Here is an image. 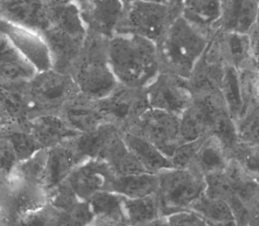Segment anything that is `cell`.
Returning a JSON list of instances; mask_svg holds the SVG:
<instances>
[{
	"mask_svg": "<svg viewBox=\"0 0 259 226\" xmlns=\"http://www.w3.org/2000/svg\"><path fill=\"white\" fill-rule=\"evenodd\" d=\"M111 69L121 85L146 88L161 72L157 44L134 33H116L108 42Z\"/></svg>",
	"mask_w": 259,
	"mask_h": 226,
	"instance_id": "obj_1",
	"label": "cell"
},
{
	"mask_svg": "<svg viewBox=\"0 0 259 226\" xmlns=\"http://www.w3.org/2000/svg\"><path fill=\"white\" fill-rule=\"evenodd\" d=\"M211 39L180 15L157 44L161 71L189 79Z\"/></svg>",
	"mask_w": 259,
	"mask_h": 226,
	"instance_id": "obj_2",
	"label": "cell"
},
{
	"mask_svg": "<svg viewBox=\"0 0 259 226\" xmlns=\"http://www.w3.org/2000/svg\"><path fill=\"white\" fill-rule=\"evenodd\" d=\"M109 39L88 32L81 52L70 74L80 92L100 100L119 86L108 58Z\"/></svg>",
	"mask_w": 259,
	"mask_h": 226,
	"instance_id": "obj_3",
	"label": "cell"
},
{
	"mask_svg": "<svg viewBox=\"0 0 259 226\" xmlns=\"http://www.w3.org/2000/svg\"><path fill=\"white\" fill-rule=\"evenodd\" d=\"M1 19L45 35L77 9L73 0H1Z\"/></svg>",
	"mask_w": 259,
	"mask_h": 226,
	"instance_id": "obj_4",
	"label": "cell"
},
{
	"mask_svg": "<svg viewBox=\"0 0 259 226\" xmlns=\"http://www.w3.org/2000/svg\"><path fill=\"white\" fill-rule=\"evenodd\" d=\"M30 119L59 115L69 100L80 93L72 75L51 69L38 72L28 82Z\"/></svg>",
	"mask_w": 259,
	"mask_h": 226,
	"instance_id": "obj_5",
	"label": "cell"
},
{
	"mask_svg": "<svg viewBox=\"0 0 259 226\" xmlns=\"http://www.w3.org/2000/svg\"><path fill=\"white\" fill-rule=\"evenodd\" d=\"M182 4L138 1L125 4L116 33H134L160 43L169 26L182 15Z\"/></svg>",
	"mask_w": 259,
	"mask_h": 226,
	"instance_id": "obj_6",
	"label": "cell"
},
{
	"mask_svg": "<svg viewBox=\"0 0 259 226\" xmlns=\"http://www.w3.org/2000/svg\"><path fill=\"white\" fill-rule=\"evenodd\" d=\"M157 174L159 186L156 195L162 217L190 210L205 193V178L191 169L172 167Z\"/></svg>",
	"mask_w": 259,
	"mask_h": 226,
	"instance_id": "obj_7",
	"label": "cell"
},
{
	"mask_svg": "<svg viewBox=\"0 0 259 226\" xmlns=\"http://www.w3.org/2000/svg\"><path fill=\"white\" fill-rule=\"evenodd\" d=\"M48 202V192L41 184L15 176L1 178L0 224L20 225L25 216Z\"/></svg>",
	"mask_w": 259,
	"mask_h": 226,
	"instance_id": "obj_8",
	"label": "cell"
},
{
	"mask_svg": "<svg viewBox=\"0 0 259 226\" xmlns=\"http://www.w3.org/2000/svg\"><path fill=\"white\" fill-rule=\"evenodd\" d=\"M230 114L221 89L194 95L193 102L181 115V132L185 142L211 135L219 121Z\"/></svg>",
	"mask_w": 259,
	"mask_h": 226,
	"instance_id": "obj_9",
	"label": "cell"
},
{
	"mask_svg": "<svg viewBox=\"0 0 259 226\" xmlns=\"http://www.w3.org/2000/svg\"><path fill=\"white\" fill-rule=\"evenodd\" d=\"M99 105L106 121L127 131L150 109L146 88L128 87L119 84L113 91L99 100Z\"/></svg>",
	"mask_w": 259,
	"mask_h": 226,
	"instance_id": "obj_10",
	"label": "cell"
},
{
	"mask_svg": "<svg viewBox=\"0 0 259 226\" xmlns=\"http://www.w3.org/2000/svg\"><path fill=\"white\" fill-rule=\"evenodd\" d=\"M145 138L171 158L185 141L181 132V116L150 108L127 130Z\"/></svg>",
	"mask_w": 259,
	"mask_h": 226,
	"instance_id": "obj_11",
	"label": "cell"
},
{
	"mask_svg": "<svg viewBox=\"0 0 259 226\" xmlns=\"http://www.w3.org/2000/svg\"><path fill=\"white\" fill-rule=\"evenodd\" d=\"M150 108L181 116L193 102L189 79L168 72H161L146 88Z\"/></svg>",
	"mask_w": 259,
	"mask_h": 226,
	"instance_id": "obj_12",
	"label": "cell"
},
{
	"mask_svg": "<svg viewBox=\"0 0 259 226\" xmlns=\"http://www.w3.org/2000/svg\"><path fill=\"white\" fill-rule=\"evenodd\" d=\"M227 66L228 63L217 32L189 78L193 95L221 89Z\"/></svg>",
	"mask_w": 259,
	"mask_h": 226,
	"instance_id": "obj_13",
	"label": "cell"
},
{
	"mask_svg": "<svg viewBox=\"0 0 259 226\" xmlns=\"http://www.w3.org/2000/svg\"><path fill=\"white\" fill-rule=\"evenodd\" d=\"M1 34L35 67L37 72L53 69L50 48L41 34L29 28L1 19Z\"/></svg>",
	"mask_w": 259,
	"mask_h": 226,
	"instance_id": "obj_14",
	"label": "cell"
},
{
	"mask_svg": "<svg viewBox=\"0 0 259 226\" xmlns=\"http://www.w3.org/2000/svg\"><path fill=\"white\" fill-rule=\"evenodd\" d=\"M78 7L88 32L108 39L116 34L124 12L122 0H85Z\"/></svg>",
	"mask_w": 259,
	"mask_h": 226,
	"instance_id": "obj_15",
	"label": "cell"
},
{
	"mask_svg": "<svg viewBox=\"0 0 259 226\" xmlns=\"http://www.w3.org/2000/svg\"><path fill=\"white\" fill-rule=\"evenodd\" d=\"M114 175L102 159H90L78 164L65 182L79 199L88 201L99 191H105Z\"/></svg>",
	"mask_w": 259,
	"mask_h": 226,
	"instance_id": "obj_16",
	"label": "cell"
},
{
	"mask_svg": "<svg viewBox=\"0 0 259 226\" xmlns=\"http://www.w3.org/2000/svg\"><path fill=\"white\" fill-rule=\"evenodd\" d=\"M59 116L80 133L90 132L108 122L100 110L99 100L88 97L81 92L65 104Z\"/></svg>",
	"mask_w": 259,
	"mask_h": 226,
	"instance_id": "obj_17",
	"label": "cell"
},
{
	"mask_svg": "<svg viewBox=\"0 0 259 226\" xmlns=\"http://www.w3.org/2000/svg\"><path fill=\"white\" fill-rule=\"evenodd\" d=\"M28 82L1 83V127L26 125L30 121Z\"/></svg>",
	"mask_w": 259,
	"mask_h": 226,
	"instance_id": "obj_18",
	"label": "cell"
},
{
	"mask_svg": "<svg viewBox=\"0 0 259 226\" xmlns=\"http://www.w3.org/2000/svg\"><path fill=\"white\" fill-rule=\"evenodd\" d=\"M120 132L115 124L107 122L90 132H82L65 143L81 163L90 159H100L110 142Z\"/></svg>",
	"mask_w": 259,
	"mask_h": 226,
	"instance_id": "obj_19",
	"label": "cell"
},
{
	"mask_svg": "<svg viewBox=\"0 0 259 226\" xmlns=\"http://www.w3.org/2000/svg\"><path fill=\"white\" fill-rule=\"evenodd\" d=\"M258 14L257 0H223L220 30L249 34Z\"/></svg>",
	"mask_w": 259,
	"mask_h": 226,
	"instance_id": "obj_20",
	"label": "cell"
},
{
	"mask_svg": "<svg viewBox=\"0 0 259 226\" xmlns=\"http://www.w3.org/2000/svg\"><path fill=\"white\" fill-rule=\"evenodd\" d=\"M29 128L43 148L65 144L80 135L59 115L39 116L29 121Z\"/></svg>",
	"mask_w": 259,
	"mask_h": 226,
	"instance_id": "obj_21",
	"label": "cell"
},
{
	"mask_svg": "<svg viewBox=\"0 0 259 226\" xmlns=\"http://www.w3.org/2000/svg\"><path fill=\"white\" fill-rule=\"evenodd\" d=\"M223 0H183L182 16L211 37L220 30Z\"/></svg>",
	"mask_w": 259,
	"mask_h": 226,
	"instance_id": "obj_22",
	"label": "cell"
},
{
	"mask_svg": "<svg viewBox=\"0 0 259 226\" xmlns=\"http://www.w3.org/2000/svg\"><path fill=\"white\" fill-rule=\"evenodd\" d=\"M204 178L206 195L228 202L233 212L237 225H249L250 219L254 214V211L249 209L236 195L225 171L212 173L206 175Z\"/></svg>",
	"mask_w": 259,
	"mask_h": 226,
	"instance_id": "obj_23",
	"label": "cell"
},
{
	"mask_svg": "<svg viewBox=\"0 0 259 226\" xmlns=\"http://www.w3.org/2000/svg\"><path fill=\"white\" fill-rule=\"evenodd\" d=\"M125 197L111 191H99L88 200L94 213L93 225H129Z\"/></svg>",
	"mask_w": 259,
	"mask_h": 226,
	"instance_id": "obj_24",
	"label": "cell"
},
{
	"mask_svg": "<svg viewBox=\"0 0 259 226\" xmlns=\"http://www.w3.org/2000/svg\"><path fill=\"white\" fill-rule=\"evenodd\" d=\"M1 83L30 82L37 70L5 36L1 34Z\"/></svg>",
	"mask_w": 259,
	"mask_h": 226,
	"instance_id": "obj_25",
	"label": "cell"
},
{
	"mask_svg": "<svg viewBox=\"0 0 259 226\" xmlns=\"http://www.w3.org/2000/svg\"><path fill=\"white\" fill-rule=\"evenodd\" d=\"M121 135L128 148L147 172L158 174L174 167L170 158L163 154L150 141L129 131L121 132Z\"/></svg>",
	"mask_w": 259,
	"mask_h": 226,
	"instance_id": "obj_26",
	"label": "cell"
},
{
	"mask_svg": "<svg viewBox=\"0 0 259 226\" xmlns=\"http://www.w3.org/2000/svg\"><path fill=\"white\" fill-rule=\"evenodd\" d=\"M159 186L158 174L144 172L114 175L105 191L122 195L127 199H139L157 194Z\"/></svg>",
	"mask_w": 259,
	"mask_h": 226,
	"instance_id": "obj_27",
	"label": "cell"
},
{
	"mask_svg": "<svg viewBox=\"0 0 259 226\" xmlns=\"http://www.w3.org/2000/svg\"><path fill=\"white\" fill-rule=\"evenodd\" d=\"M230 157L225 146L215 135H208L195 156L189 169L202 176L224 171Z\"/></svg>",
	"mask_w": 259,
	"mask_h": 226,
	"instance_id": "obj_28",
	"label": "cell"
},
{
	"mask_svg": "<svg viewBox=\"0 0 259 226\" xmlns=\"http://www.w3.org/2000/svg\"><path fill=\"white\" fill-rule=\"evenodd\" d=\"M80 164L72 149L66 143L49 149L44 187L47 192L58 187Z\"/></svg>",
	"mask_w": 259,
	"mask_h": 226,
	"instance_id": "obj_29",
	"label": "cell"
},
{
	"mask_svg": "<svg viewBox=\"0 0 259 226\" xmlns=\"http://www.w3.org/2000/svg\"><path fill=\"white\" fill-rule=\"evenodd\" d=\"M217 35L228 65H232L239 72L244 69H254L249 34L219 30Z\"/></svg>",
	"mask_w": 259,
	"mask_h": 226,
	"instance_id": "obj_30",
	"label": "cell"
},
{
	"mask_svg": "<svg viewBox=\"0 0 259 226\" xmlns=\"http://www.w3.org/2000/svg\"><path fill=\"white\" fill-rule=\"evenodd\" d=\"M100 159L108 163L115 175L147 172L128 148L121 132L110 142Z\"/></svg>",
	"mask_w": 259,
	"mask_h": 226,
	"instance_id": "obj_31",
	"label": "cell"
},
{
	"mask_svg": "<svg viewBox=\"0 0 259 226\" xmlns=\"http://www.w3.org/2000/svg\"><path fill=\"white\" fill-rule=\"evenodd\" d=\"M190 210L203 217L208 225H237L228 202L207 196L205 193L191 206Z\"/></svg>",
	"mask_w": 259,
	"mask_h": 226,
	"instance_id": "obj_32",
	"label": "cell"
},
{
	"mask_svg": "<svg viewBox=\"0 0 259 226\" xmlns=\"http://www.w3.org/2000/svg\"><path fill=\"white\" fill-rule=\"evenodd\" d=\"M227 176L241 201L249 209L254 210V202L259 192V181L245 171L234 159H230L225 169Z\"/></svg>",
	"mask_w": 259,
	"mask_h": 226,
	"instance_id": "obj_33",
	"label": "cell"
},
{
	"mask_svg": "<svg viewBox=\"0 0 259 226\" xmlns=\"http://www.w3.org/2000/svg\"><path fill=\"white\" fill-rule=\"evenodd\" d=\"M124 207L129 225H153L162 217L157 195L139 198H125Z\"/></svg>",
	"mask_w": 259,
	"mask_h": 226,
	"instance_id": "obj_34",
	"label": "cell"
},
{
	"mask_svg": "<svg viewBox=\"0 0 259 226\" xmlns=\"http://www.w3.org/2000/svg\"><path fill=\"white\" fill-rule=\"evenodd\" d=\"M1 137L9 141L19 162L26 160L43 147L26 125H8L1 127Z\"/></svg>",
	"mask_w": 259,
	"mask_h": 226,
	"instance_id": "obj_35",
	"label": "cell"
},
{
	"mask_svg": "<svg viewBox=\"0 0 259 226\" xmlns=\"http://www.w3.org/2000/svg\"><path fill=\"white\" fill-rule=\"evenodd\" d=\"M48 153L49 149L42 148L26 160L19 162L11 176L41 184L44 186Z\"/></svg>",
	"mask_w": 259,
	"mask_h": 226,
	"instance_id": "obj_36",
	"label": "cell"
},
{
	"mask_svg": "<svg viewBox=\"0 0 259 226\" xmlns=\"http://www.w3.org/2000/svg\"><path fill=\"white\" fill-rule=\"evenodd\" d=\"M221 90L226 100L230 114L234 121H237L243 112V100L239 72L232 65L227 66Z\"/></svg>",
	"mask_w": 259,
	"mask_h": 226,
	"instance_id": "obj_37",
	"label": "cell"
},
{
	"mask_svg": "<svg viewBox=\"0 0 259 226\" xmlns=\"http://www.w3.org/2000/svg\"><path fill=\"white\" fill-rule=\"evenodd\" d=\"M235 122L239 143L259 145V101L247 106Z\"/></svg>",
	"mask_w": 259,
	"mask_h": 226,
	"instance_id": "obj_38",
	"label": "cell"
},
{
	"mask_svg": "<svg viewBox=\"0 0 259 226\" xmlns=\"http://www.w3.org/2000/svg\"><path fill=\"white\" fill-rule=\"evenodd\" d=\"M229 157L236 160L246 172L259 181V145L239 143L230 152Z\"/></svg>",
	"mask_w": 259,
	"mask_h": 226,
	"instance_id": "obj_39",
	"label": "cell"
},
{
	"mask_svg": "<svg viewBox=\"0 0 259 226\" xmlns=\"http://www.w3.org/2000/svg\"><path fill=\"white\" fill-rule=\"evenodd\" d=\"M20 225H64V213L48 202L43 207L25 216Z\"/></svg>",
	"mask_w": 259,
	"mask_h": 226,
	"instance_id": "obj_40",
	"label": "cell"
},
{
	"mask_svg": "<svg viewBox=\"0 0 259 226\" xmlns=\"http://www.w3.org/2000/svg\"><path fill=\"white\" fill-rule=\"evenodd\" d=\"M208 135L202 136L194 140L186 141L180 145L170 158L174 167L181 169L189 168L191 163L194 160L195 156L200 150V146Z\"/></svg>",
	"mask_w": 259,
	"mask_h": 226,
	"instance_id": "obj_41",
	"label": "cell"
},
{
	"mask_svg": "<svg viewBox=\"0 0 259 226\" xmlns=\"http://www.w3.org/2000/svg\"><path fill=\"white\" fill-rule=\"evenodd\" d=\"M48 195L50 204L64 213L70 211L78 202L81 201L65 182L49 192Z\"/></svg>",
	"mask_w": 259,
	"mask_h": 226,
	"instance_id": "obj_42",
	"label": "cell"
},
{
	"mask_svg": "<svg viewBox=\"0 0 259 226\" xmlns=\"http://www.w3.org/2000/svg\"><path fill=\"white\" fill-rule=\"evenodd\" d=\"M64 225H93L95 215L88 201H80L70 211L64 213Z\"/></svg>",
	"mask_w": 259,
	"mask_h": 226,
	"instance_id": "obj_43",
	"label": "cell"
},
{
	"mask_svg": "<svg viewBox=\"0 0 259 226\" xmlns=\"http://www.w3.org/2000/svg\"><path fill=\"white\" fill-rule=\"evenodd\" d=\"M1 178H7L11 176L15 171V167L19 163L15 150L9 141L1 137Z\"/></svg>",
	"mask_w": 259,
	"mask_h": 226,
	"instance_id": "obj_44",
	"label": "cell"
},
{
	"mask_svg": "<svg viewBox=\"0 0 259 226\" xmlns=\"http://www.w3.org/2000/svg\"><path fill=\"white\" fill-rule=\"evenodd\" d=\"M168 225H208L203 217L192 210L178 212L167 216Z\"/></svg>",
	"mask_w": 259,
	"mask_h": 226,
	"instance_id": "obj_45",
	"label": "cell"
},
{
	"mask_svg": "<svg viewBox=\"0 0 259 226\" xmlns=\"http://www.w3.org/2000/svg\"><path fill=\"white\" fill-rule=\"evenodd\" d=\"M253 68L259 72V14L257 22L249 33Z\"/></svg>",
	"mask_w": 259,
	"mask_h": 226,
	"instance_id": "obj_46",
	"label": "cell"
},
{
	"mask_svg": "<svg viewBox=\"0 0 259 226\" xmlns=\"http://www.w3.org/2000/svg\"><path fill=\"white\" fill-rule=\"evenodd\" d=\"M125 4H131V3L138 2V1H146V2L157 3V4H182V0H122Z\"/></svg>",
	"mask_w": 259,
	"mask_h": 226,
	"instance_id": "obj_47",
	"label": "cell"
},
{
	"mask_svg": "<svg viewBox=\"0 0 259 226\" xmlns=\"http://www.w3.org/2000/svg\"><path fill=\"white\" fill-rule=\"evenodd\" d=\"M249 225H259V213H255L250 219Z\"/></svg>",
	"mask_w": 259,
	"mask_h": 226,
	"instance_id": "obj_48",
	"label": "cell"
},
{
	"mask_svg": "<svg viewBox=\"0 0 259 226\" xmlns=\"http://www.w3.org/2000/svg\"><path fill=\"white\" fill-rule=\"evenodd\" d=\"M254 210L257 212V213H259V192L258 195H257V199H256L255 202H254Z\"/></svg>",
	"mask_w": 259,
	"mask_h": 226,
	"instance_id": "obj_49",
	"label": "cell"
},
{
	"mask_svg": "<svg viewBox=\"0 0 259 226\" xmlns=\"http://www.w3.org/2000/svg\"><path fill=\"white\" fill-rule=\"evenodd\" d=\"M75 3H76V4H77L78 6H80V4H83L85 0H73Z\"/></svg>",
	"mask_w": 259,
	"mask_h": 226,
	"instance_id": "obj_50",
	"label": "cell"
},
{
	"mask_svg": "<svg viewBox=\"0 0 259 226\" xmlns=\"http://www.w3.org/2000/svg\"><path fill=\"white\" fill-rule=\"evenodd\" d=\"M258 82H259V72H258Z\"/></svg>",
	"mask_w": 259,
	"mask_h": 226,
	"instance_id": "obj_51",
	"label": "cell"
},
{
	"mask_svg": "<svg viewBox=\"0 0 259 226\" xmlns=\"http://www.w3.org/2000/svg\"><path fill=\"white\" fill-rule=\"evenodd\" d=\"M257 2H258V4H259V0H257Z\"/></svg>",
	"mask_w": 259,
	"mask_h": 226,
	"instance_id": "obj_52",
	"label": "cell"
},
{
	"mask_svg": "<svg viewBox=\"0 0 259 226\" xmlns=\"http://www.w3.org/2000/svg\"><path fill=\"white\" fill-rule=\"evenodd\" d=\"M182 1H183V0H182Z\"/></svg>",
	"mask_w": 259,
	"mask_h": 226,
	"instance_id": "obj_53",
	"label": "cell"
}]
</instances>
